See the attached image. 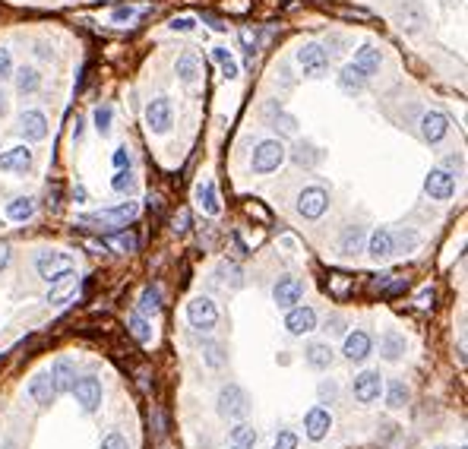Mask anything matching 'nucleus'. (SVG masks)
Instances as JSON below:
<instances>
[{
	"label": "nucleus",
	"mask_w": 468,
	"mask_h": 449,
	"mask_svg": "<svg viewBox=\"0 0 468 449\" xmlns=\"http://www.w3.org/2000/svg\"><path fill=\"white\" fill-rule=\"evenodd\" d=\"M35 269H39V276L45 278L48 285H57L73 276L76 263H73V256L63 253V250H41V253L35 256Z\"/></svg>",
	"instance_id": "f257e3e1"
},
{
	"label": "nucleus",
	"mask_w": 468,
	"mask_h": 449,
	"mask_svg": "<svg viewBox=\"0 0 468 449\" xmlns=\"http://www.w3.org/2000/svg\"><path fill=\"white\" fill-rule=\"evenodd\" d=\"M136 216H140V203L127 200V203L114 206V209H101V212H92V216H83L79 222L89 228H108V231H114V228H127Z\"/></svg>",
	"instance_id": "f03ea898"
},
{
	"label": "nucleus",
	"mask_w": 468,
	"mask_h": 449,
	"mask_svg": "<svg viewBox=\"0 0 468 449\" xmlns=\"http://www.w3.org/2000/svg\"><path fill=\"white\" fill-rule=\"evenodd\" d=\"M215 408H218V415L228 418V421H240V418H247V411H250V395H247L238 383H228V386H222V393H218Z\"/></svg>",
	"instance_id": "7ed1b4c3"
},
{
	"label": "nucleus",
	"mask_w": 468,
	"mask_h": 449,
	"mask_svg": "<svg viewBox=\"0 0 468 449\" xmlns=\"http://www.w3.org/2000/svg\"><path fill=\"white\" fill-rule=\"evenodd\" d=\"M288 158V149H285L282 139H263V143L253 149V171L257 174H273L279 171V165Z\"/></svg>",
	"instance_id": "20e7f679"
},
{
	"label": "nucleus",
	"mask_w": 468,
	"mask_h": 449,
	"mask_svg": "<svg viewBox=\"0 0 468 449\" xmlns=\"http://www.w3.org/2000/svg\"><path fill=\"white\" fill-rule=\"evenodd\" d=\"M297 64H301L304 76L310 79H323L329 73V51L317 41H307V45L297 48Z\"/></svg>",
	"instance_id": "39448f33"
},
{
	"label": "nucleus",
	"mask_w": 468,
	"mask_h": 449,
	"mask_svg": "<svg viewBox=\"0 0 468 449\" xmlns=\"http://www.w3.org/2000/svg\"><path fill=\"white\" fill-rule=\"evenodd\" d=\"M187 320L196 333H212L218 323V307L212 298H193L187 304Z\"/></svg>",
	"instance_id": "423d86ee"
},
{
	"label": "nucleus",
	"mask_w": 468,
	"mask_h": 449,
	"mask_svg": "<svg viewBox=\"0 0 468 449\" xmlns=\"http://www.w3.org/2000/svg\"><path fill=\"white\" fill-rule=\"evenodd\" d=\"M174 123V108H171V99H165V95H158V99H152L149 105H146V127L152 130V133H168Z\"/></svg>",
	"instance_id": "0eeeda50"
},
{
	"label": "nucleus",
	"mask_w": 468,
	"mask_h": 449,
	"mask_svg": "<svg viewBox=\"0 0 468 449\" xmlns=\"http://www.w3.org/2000/svg\"><path fill=\"white\" fill-rule=\"evenodd\" d=\"M329 209V193L323 187H304L301 193H297V212H301L304 218H320L323 212Z\"/></svg>",
	"instance_id": "6e6552de"
},
{
	"label": "nucleus",
	"mask_w": 468,
	"mask_h": 449,
	"mask_svg": "<svg viewBox=\"0 0 468 449\" xmlns=\"http://www.w3.org/2000/svg\"><path fill=\"white\" fill-rule=\"evenodd\" d=\"M424 190H427L430 200H452V193H456V178H452L449 171H443V168H434V171L424 178Z\"/></svg>",
	"instance_id": "1a4fd4ad"
},
{
	"label": "nucleus",
	"mask_w": 468,
	"mask_h": 449,
	"mask_svg": "<svg viewBox=\"0 0 468 449\" xmlns=\"http://www.w3.org/2000/svg\"><path fill=\"white\" fill-rule=\"evenodd\" d=\"M304 298V282L297 276H282L279 282H275L273 288V301L285 311H291V307H297V301Z\"/></svg>",
	"instance_id": "9d476101"
},
{
	"label": "nucleus",
	"mask_w": 468,
	"mask_h": 449,
	"mask_svg": "<svg viewBox=\"0 0 468 449\" xmlns=\"http://www.w3.org/2000/svg\"><path fill=\"white\" fill-rule=\"evenodd\" d=\"M70 393L76 395V402L83 405V411H95L101 405V383H98V377H79L76 383H73Z\"/></svg>",
	"instance_id": "9b49d317"
},
{
	"label": "nucleus",
	"mask_w": 468,
	"mask_h": 449,
	"mask_svg": "<svg viewBox=\"0 0 468 449\" xmlns=\"http://www.w3.org/2000/svg\"><path fill=\"white\" fill-rule=\"evenodd\" d=\"M383 393V377L377 370H364L355 377V399L364 402V405H374Z\"/></svg>",
	"instance_id": "f8f14e48"
},
{
	"label": "nucleus",
	"mask_w": 468,
	"mask_h": 449,
	"mask_svg": "<svg viewBox=\"0 0 468 449\" xmlns=\"http://www.w3.org/2000/svg\"><path fill=\"white\" fill-rule=\"evenodd\" d=\"M329 427H332V415H329L323 405H317V408H310L304 415V433H307V440H313V443H320V440L326 437Z\"/></svg>",
	"instance_id": "ddd939ff"
},
{
	"label": "nucleus",
	"mask_w": 468,
	"mask_h": 449,
	"mask_svg": "<svg viewBox=\"0 0 468 449\" xmlns=\"http://www.w3.org/2000/svg\"><path fill=\"white\" fill-rule=\"evenodd\" d=\"M370 348H374V338H370L364 329H355V333L345 336V345H342V355L348 360H355V364H361V360L370 358Z\"/></svg>",
	"instance_id": "4468645a"
},
{
	"label": "nucleus",
	"mask_w": 468,
	"mask_h": 449,
	"mask_svg": "<svg viewBox=\"0 0 468 449\" xmlns=\"http://www.w3.org/2000/svg\"><path fill=\"white\" fill-rule=\"evenodd\" d=\"M285 329H288L291 336L313 333V329H317V313H313V307H291L288 316H285Z\"/></svg>",
	"instance_id": "2eb2a0df"
},
{
	"label": "nucleus",
	"mask_w": 468,
	"mask_h": 449,
	"mask_svg": "<svg viewBox=\"0 0 468 449\" xmlns=\"http://www.w3.org/2000/svg\"><path fill=\"white\" fill-rule=\"evenodd\" d=\"M32 168V149L29 146H13L0 156V171H10V174H26Z\"/></svg>",
	"instance_id": "dca6fc26"
},
{
	"label": "nucleus",
	"mask_w": 468,
	"mask_h": 449,
	"mask_svg": "<svg viewBox=\"0 0 468 449\" xmlns=\"http://www.w3.org/2000/svg\"><path fill=\"white\" fill-rule=\"evenodd\" d=\"M19 130H23L26 143H39L48 136V117L41 111H23L19 114Z\"/></svg>",
	"instance_id": "f3484780"
},
{
	"label": "nucleus",
	"mask_w": 468,
	"mask_h": 449,
	"mask_svg": "<svg viewBox=\"0 0 468 449\" xmlns=\"http://www.w3.org/2000/svg\"><path fill=\"white\" fill-rule=\"evenodd\" d=\"M446 133H449V117L443 111H427L421 117V136L427 143H440Z\"/></svg>",
	"instance_id": "a211bd4d"
},
{
	"label": "nucleus",
	"mask_w": 468,
	"mask_h": 449,
	"mask_svg": "<svg viewBox=\"0 0 468 449\" xmlns=\"http://www.w3.org/2000/svg\"><path fill=\"white\" fill-rule=\"evenodd\" d=\"M367 253H370V260H377V263L390 260V256L396 253V250H392V231L390 228H374V231H370Z\"/></svg>",
	"instance_id": "6ab92c4d"
},
{
	"label": "nucleus",
	"mask_w": 468,
	"mask_h": 449,
	"mask_svg": "<svg viewBox=\"0 0 468 449\" xmlns=\"http://www.w3.org/2000/svg\"><path fill=\"white\" fill-rule=\"evenodd\" d=\"M48 377H51V383H54V393L61 395V393H70L73 389V383H76V367H73V360H57L54 367L48 370Z\"/></svg>",
	"instance_id": "aec40b11"
},
{
	"label": "nucleus",
	"mask_w": 468,
	"mask_h": 449,
	"mask_svg": "<svg viewBox=\"0 0 468 449\" xmlns=\"http://www.w3.org/2000/svg\"><path fill=\"white\" fill-rule=\"evenodd\" d=\"M304 360L313 367V370H329V367H332V360H335L332 345H329V342H310L304 348Z\"/></svg>",
	"instance_id": "412c9836"
},
{
	"label": "nucleus",
	"mask_w": 468,
	"mask_h": 449,
	"mask_svg": "<svg viewBox=\"0 0 468 449\" xmlns=\"http://www.w3.org/2000/svg\"><path fill=\"white\" fill-rule=\"evenodd\" d=\"M355 64L357 70L364 73V76H374V73H380V64H383V57H380V51L374 48V45H364V48H357V54H355Z\"/></svg>",
	"instance_id": "4be33fe9"
},
{
	"label": "nucleus",
	"mask_w": 468,
	"mask_h": 449,
	"mask_svg": "<svg viewBox=\"0 0 468 449\" xmlns=\"http://www.w3.org/2000/svg\"><path fill=\"white\" fill-rule=\"evenodd\" d=\"M196 203L206 216H218L222 212V203H218V193H215V183L212 181H200L196 183Z\"/></svg>",
	"instance_id": "5701e85b"
},
{
	"label": "nucleus",
	"mask_w": 468,
	"mask_h": 449,
	"mask_svg": "<svg viewBox=\"0 0 468 449\" xmlns=\"http://www.w3.org/2000/svg\"><path fill=\"white\" fill-rule=\"evenodd\" d=\"M29 395H32L39 405H51L57 399L54 393V383H51L48 373H39V377H32V383H29Z\"/></svg>",
	"instance_id": "b1692460"
},
{
	"label": "nucleus",
	"mask_w": 468,
	"mask_h": 449,
	"mask_svg": "<svg viewBox=\"0 0 468 449\" xmlns=\"http://www.w3.org/2000/svg\"><path fill=\"white\" fill-rule=\"evenodd\" d=\"M364 86H367V76H364V73L357 70L355 64L342 67V73H339V89H342V92L357 95V92H364Z\"/></svg>",
	"instance_id": "393cba45"
},
{
	"label": "nucleus",
	"mask_w": 468,
	"mask_h": 449,
	"mask_svg": "<svg viewBox=\"0 0 468 449\" xmlns=\"http://www.w3.org/2000/svg\"><path fill=\"white\" fill-rule=\"evenodd\" d=\"M13 76H16V92L19 95H35L41 89V73L35 67H19V70H13Z\"/></svg>",
	"instance_id": "a878e982"
},
{
	"label": "nucleus",
	"mask_w": 468,
	"mask_h": 449,
	"mask_svg": "<svg viewBox=\"0 0 468 449\" xmlns=\"http://www.w3.org/2000/svg\"><path fill=\"white\" fill-rule=\"evenodd\" d=\"M424 23H427V13H424V6L421 4H405L402 6V29H405V32H421L424 29Z\"/></svg>",
	"instance_id": "bb28decb"
},
{
	"label": "nucleus",
	"mask_w": 468,
	"mask_h": 449,
	"mask_svg": "<svg viewBox=\"0 0 468 449\" xmlns=\"http://www.w3.org/2000/svg\"><path fill=\"white\" fill-rule=\"evenodd\" d=\"M196 76H200V61H196L193 51H184V54L178 57V79L184 86H193Z\"/></svg>",
	"instance_id": "cd10ccee"
},
{
	"label": "nucleus",
	"mask_w": 468,
	"mask_h": 449,
	"mask_svg": "<svg viewBox=\"0 0 468 449\" xmlns=\"http://www.w3.org/2000/svg\"><path fill=\"white\" fill-rule=\"evenodd\" d=\"M76 291H79V282L76 278H63V282H57V285H51V291H48V304H67V301L76 298Z\"/></svg>",
	"instance_id": "c85d7f7f"
},
{
	"label": "nucleus",
	"mask_w": 468,
	"mask_h": 449,
	"mask_svg": "<svg viewBox=\"0 0 468 449\" xmlns=\"http://www.w3.org/2000/svg\"><path fill=\"white\" fill-rule=\"evenodd\" d=\"M228 443H231V449H253V446H257V430H253L250 424L240 421L238 427H231Z\"/></svg>",
	"instance_id": "c756f323"
},
{
	"label": "nucleus",
	"mask_w": 468,
	"mask_h": 449,
	"mask_svg": "<svg viewBox=\"0 0 468 449\" xmlns=\"http://www.w3.org/2000/svg\"><path fill=\"white\" fill-rule=\"evenodd\" d=\"M212 61L218 64V70H222L225 79H238L240 76V67H238V61H234V54L228 48H212Z\"/></svg>",
	"instance_id": "7c9ffc66"
},
{
	"label": "nucleus",
	"mask_w": 468,
	"mask_h": 449,
	"mask_svg": "<svg viewBox=\"0 0 468 449\" xmlns=\"http://www.w3.org/2000/svg\"><path fill=\"white\" fill-rule=\"evenodd\" d=\"M158 311H162V291L156 285H146L140 294V316H156Z\"/></svg>",
	"instance_id": "2f4dec72"
},
{
	"label": "nucleus",
	"mask_w": 468,
	"mask_h": 449,
	"mask_svg": "<svg viewBox=\"0 0 468 449\" xmlns=\"http://www.w3.org/2000/svg\"><path fill=\"white\" fill-rule=\"evenodd\" d=\"M380 351H383L386 360H399L402 351H405V336H399V333H383V338H380Z\"/></svg>",
	"instance_id": "473e14b6"
},
{
	"label": "nucleus",
	"mask_w": 468,
	"mask_h": 449,
	"mask_svg": "<svg viewBox=\"0 0 468 449\" xmlns=\"http://www.w3.org/2000/svg\"><path fill=\"white\" fill-rule=\"evenodd\" d=\"M105 244H108V247H114L117 253H130V250L140 247V238H136L133 231H117V234H108Z\"/></svg>",
	"instance_id": "72a5a7b5"
},
{
	"label": "nucleus",
	"mask_w": 468,
	"mask_h": 449,
	"mask_svg": "<svg viewBox=\"0 0 468 449\" xmlns=\"http://www.w3.org/2000/svg\"><path fill=\"white\" fill-rule=\"evenodd\" d=\"M35 212V203L29 200V196H19V200H10V206H6V216L13 218V222H29Z\"/></svg>",
	"instance_id": "f704fd0d"
},
{
	"label": "nucleus",
	"mask_w": 468,
	"mask_h": 449,
	"mask_svg": "<svg viewBox=\"0 0 468 449\" xmlns=\"http://www.w3.org/2000/svg\"><path fill=\"white\" fill-rule=\"evenodd\" d=\"M361 241H364V228H361V225H351V228H345V234H342V241H339L342 253H345V256L357 253V250H361Z\"/></svg>",
	"instance_id": "c9c22d12"
},
{
	"label": "nucleus",
	"mask_w": 468,
	"mask_h": 449,
	"mask_svg": "<svg viewBox=\"0 0 468 449\" xmlns=\"http://www.w3.org/2000/svg\"><path fill=\"white\" fill-rule=\"evenodd\" d=\"M291 158H295L297 165H304V168H313L320 161V149L313 143H297L295 152H291Z\"/></svg>",
	"instance_id": "e433bc0d"
},
{
	"label": "nucleus",
	"mask_w": 468,
	"mask_h": 449,
	"mask_svg": "<svg viewBox=\"0 0 468 449\" xmlns=\"http://www.w3.org/2000/svg\"><path fill=\"white\" fill-rule=\"evenodd\" d=\"M405 402H408V386L402 380H392L390 386H386V405H390V408H402Z\"/></svg>",
	"instance_id": "4c0bfd02"
},
{
	"label": "nucleus",
	"mask_w": 468,
	"mask_h": 449,
	"mask_svg": "<svg viewBox=\"0 0 468 449\" xmlns=\"http://www.w3.org/2000/svg\"><path fill=\"white\" fill-rule=\"evenodd\" d=\"M92 121H95V130H98L101 136L111 133V121H114V108L111 105H98L92 111Z\"/></svg>",
	"instance_id": "58836bf2"
},
{
	"label": "nucleus",
	"mask_w": 468,
	"mask_h": 449,
	"mask_svg": "<svg viewBox=\"0 0 468 449\" xmlns=\"http://www.w3.org/2000/svg\"><path fill=\"white\" fill-rule=\"evenodd\" d=\"M418 231L412 228H402V231H392V250H414L418 247Z\"/></svg>",
	"instance_id": "ea45409f"
},
{
	"label": "nucleus",
	"mask_w": 468,
	"mask_h": 449,
	"mask_svg": "<svg viewBox=\"0 0 468 449\" xmlns=\"http://www.w3.org/2000/svg\"><path fill=\"white\" fill-rule=\"evenodd\" d=\"M127 329L133 333L136 342H149V338H152V326L146 323V316H140V313L130 316V320H127Z\"/></svg>",
	"instance_id": "a19ab883"
},
{
	"label": "nucleus",
	"mask_w": 468,
	"mask_h": 449,
	"mask_svg": "<svg viewBox=\"0 0 468 449\" xmlns=\"http://www.w3.org/2000/svg\"><path fill=\"white\" fill-rule=\"evenodd\" d=\"M143 13V6H117V10H111V23H117V26H127V23H133L136 16Z\"/></svg>",
	"instance_id": "79ce46f5"
},
{
	"label": "nucleus",
	"mask_w": 468,
	"mask_h": 449,
	"mask_svg": "<svg viewBox=\"0 0 468 449\" xmlns=\"http://www.w3.org/2000/svg\"><path fill=\"white\" fill-rule=\"evenodd\" d=\"M203 358H206V364L209 367H225V355H222V345H215V342H206L203 345Z\"/></svg>",
	"instance_id": "37998d69"
},
{
	"label": "nucleus",
	"mask_w": 468,
	"mask_h": 449,
	"mask_svg": "<svg viewBox=\"0 0 468 449\" xmlns=\"http://www.w3.org/2000/svg\"><path fill=\"white\" fill-rule=\"evenodd\" d=\"M111 187L117 190V193H127L130 187H133V174H130V168H121V171L111 178Z\"/></svg>",
	"instance_id": "c03bdc74"
},
{
	"label": "nucleus",
	"mask_w": 468,
	"mask_h": 449,
	"mask_svg": "<svg viewBox=\"0 0 468 449\" xmlns=\"http://www.w3.org/2000/svg\"><path fill=\"white\" fill-rule=\"evenodd\" d=\"M168 29H171V32H180V35H190L196 29V19L193 16H174L171 23H168Z\"/></svg>",
	"instance_id": "a18cd8bd"
},
{
	"label": "nucleus",
	"mask_w": 468,
	"mask_h": 449,
	"mask_svg": "<svg viewBox=\"0 0 468 449\" xmlns=\"http://www.w3.org/2000/svg\"><path fill=\"white\" fill-rule=\"evenodd\" d=\"M13 76V54L10 48H0V83Z\"/></svg>",
	"instance_id": "49530a36"
},
{
	"label": "nucleus",
	"mask_w": 468,
	"mask_h": 449,
	"mask_svg": "<svg viewBox=\"0 0 468 449\" xmlns=\"http://www.w3.org/2000/svg\"><path fill=\"white\" fill-rule=\"evenodd\" d=\"M273 449H297V433H291V430H282L279 437H275Z\"/></svg>",
	"instance_id": "de8ad7c7"
},
{
	"label": "nucleus",
	"mask_w": 468,
	"mask_h": 449,
	"mask_svg": "<svg viewBox=\"0 0 468 449\" xmlns=\"http://www.w3.org/2000/svg\"><path fill=\"white\" fill-rule=\"evenodd\" d=\"M273 127H275V130H282V133H295L297 123H295V117H288V114H282V111H279V117H275Z\"/></svg>",
	"instance_id": "09e8293b"
},
{
	"label": "nucleus",
	"mask_w": 468,
	"mask_h": 449,
	"mask_svg": "<svg viewBox=\"0 0 468 449\" xmlns=\"http://www.w3.org/2000/svg\"><path fill=\"white\" fill-rule=\"evenodd\" d=\"M101 449H130L127 440L121 437V433H108L105 440H101Z\"/></svg>",
	"instance_id": "8fccbe9b"
},
{
	"label": "nucleus",
	"mask_w": 468,
	"mask_h": 449,
	"mask_svg": "<svg viewBox=\"0 0 468 449\" xmlns=\"http://www.w3.org/2000/svg\"><path fill=\"white\" fill-rule=\"evenodd\" d=\"M111 161H114V168H117V171H121V168H130V152H127V146H121V149H114Z\"/></svg>",
	"instance_id": "3c124183"
},
{
	"label": "nucleus",
	"mask_w": 468,
	"mask_h": 449,
	"mask_svg": "<svg viewBox=\"0 0 468 449\" xmlns=\"http://www.w3.org/2000/svg\"><path fill=\"white\" fill-rule=\"evenodd\" d=\"M171 228H174V234H184V231H187V228H190V216H187V212H184V209H180V216H178V218H174V225H171Z\"/></svg>",
	"instance_id": "603ef678"
},
{
	"label": "nucleus",
	"mask_w": 468,
	"mask_h": 449,
	"mask_svg": "<svg viewBox=\"0 0 468 449\" xmlns=\"http://www.w3.org/2000/svg\"><path fill=\"white\" fill-rule=\"evenodd\" d=\"M430 304H434V288H427V291L418 294V307H430Z\"/></svg>",
	"instance_id": "864d4df0"
},
{
	"label": "nucleus",
	"mask_w": 468,
	"mask_h": 449,
	"mask_svg": "<svg viewBox=\"0 0 468 449\" xmlns=\"http://www.w3.org/2000/svg\"><path fill=\"white\" fill-rule=\"evenodd\" d=\"M83 123H86L83 117H76V121H73V139H83V130H86Z\"/></svg>",
	"instance_id": "5fc2aeb1"
},
{
	"label": "nucleus",
	"mask_w": 468,
	"mask_h": 449,
	"mask_svg": "<svg viewBox=\"0 0 468 449\" xmlns=\"http://www.w3.org/2000/svg\"><path fill=\"white\" fill-rule=\"evenodd\" d=\"M6 263H10V247H6V244H0V269H4Z\"/></svg>",
	"instance_id": "6e6d98bb"
},
{
	"label": "nucleus",
	"mask_w": 468,
	"mask_h": 449,
	"mask_svg": "<svg viewBox=\"0 0 468 449\" xmlns=\"http://www.w3.org/2000/svg\"><path fill=\"white\" fill-rule=\"evenodd\" d=\"M73 200H76V203H86V187H76V190H73Z\"/></svg>",
	"instance_id": "4d7b16f0"
},
{
	"label": "nucleus",
	"mask_w": 468,
	"mask_h": 449,
	"mask_svg": "<svg viewBox=\"0 0 468 449\" xmlns=\"http://www.w3.org/2000/svg\"><path fill=\"white\" fill-rule=\"evenodd\" d=\"M4 114H6V95L0 92V117H4Z\"/></svg>",
	"instance_id": "13d9d810"
},
{
	"label": "nucleus",
	"mask_w": 468,
	"mask_h": 449,
	"mask_svg": "<svg viewBox=\"0 0 468 449\" xmlns=\"http://www.w3.org/2000/svg\"><path fill=\"white\" fill-rule=\"evenodd\" d=\"M437 449H443V446H437Z\"/></svg>",
	"instance_id": "bf43d9fd"
},
{
	"label": "nucleus",
	"mask_w": 468,
	"mask_h": 449,
	"mask_svg": "<svg viewBox=\"0 0 468 449\" xmlns=\"http://www.w3.org/2000/svg\"><path fill=\"white\" fill-rule=\"evenodd\" d=\"M462 449H465V446H462Z\"/></svg>",
	"instance_id": "052dcab7"
}]
</instances>
